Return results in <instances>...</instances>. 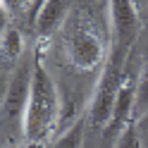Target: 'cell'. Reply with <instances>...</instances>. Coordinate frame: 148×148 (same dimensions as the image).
Returning a JSON list of instances; mask_svg holds the SVG:
<instances>
[{
	"label": "cell",
	"mask_w": 148,
	"mask_h": 148,
	"mask_svg": "<svg viewBox=\"0 0 148 148\" xmlns=\"http://www.w3.org/2000/svg\"><path fill=\"white\" fill-rule=\"evenodd\" d=\"M34 55H36V62H34L31 96H29V103H26L24 129H22L26 148H41L60 117L58 86H55L50 72L45 69V64L41 60V50H34Z\"/></svg>",
	"instance_id": "cell-1"
},
{
	"label": "cell",
	"mask_w": 148,
	"mask_h": 148,
	"mask_svg": "<svg viewBox=\"0 0 148 148\" xmlns=\"http://www.w3.org/2000/svg\"><path fill=\"white\" fill-rule=\"evenodd\" d=\"M143 112H148V62L138 72L136 81V96H134V119H138Z\"/></svg>",
	"instance_id": "cell-7"
},
{
	"label": "cell",
	"mask_w": 148,
	"mask_h": 148,
	"mask_svg": "<svg viewBox=\"0 0 148 148\" xmlns=\"http://www.w3.org/2000/svg\"><path fill=\"white\" fill-rule=\"evenodd\" d=\"M86 132H88V119H86V117H79L77 122L67 129V132L55 138L50 148H84Z\"/></svg>",
	"instance_id": "cell-5"
},
{
	"label": "cell",
	"mask_w": 148,
	"mask_h": 148,
	"mask_svg": "<svg viewBox=\"0 0 148 148\" xmlns=\"http://www.w3.org/2000/svg\"><path fill=\"white\" fill-rule=\"evenodd\" d=\"M72 5H74V0H45L38 14L31 22L36 36L38 38H50L55 31H60L67 14L72 12Z\"/></svg>",
	"instance_id": "cell-4"
},
{
	"label": "cell",
	"mask_w": 148,
	"mask_h": 148,
	"mask_svg": "<svg viewBox=\"0 0 148 148\" xmlns=\"http://www.w3.org/2000/svg\"><path fill=\"white\" fill-rule=\"evenodd\" d=\"M112 148H143L141 146V138H138V132H136V124L132 122L124 132H122V136L117 138V143L112 146Z\"/></svg>",
	"instance_id": "cell-8"
},
{
	"label": "cell",
	"mask_w": 148,
	"mask_h": 148,
	"mask_svg": "<svg viewBox=\"0 0 148 148\" xmlns=\"http://www.w3.org/2000/svg\"><path fill=\"white\" fill-rule=\"evenodd\" d=\"M136 124V132H138V138H141V146L148 148V112H143L138 119H134Z\"/></svg>",
	"instance_id": "cell-10"
},
{
	"label": "cell",
	"mask_w": 148,
	"mask_h": 148,
	"mask_svg": "<svg viewBox=\"0 0 148 148\" xmlns=\"http://www.w3.org/2000/svg\"><path fill=\"white\" fill-rule=\"evenodd\" d=\"M3 58L5 62H19L24 58V41L17 29H5L3 31Z\"/></svg>",
	"instance_id": "cell-6"
},
{
	"label": "cell",
	"mask_w": 148,
	"mask_h": 148,
	"mask_svg": "<svg viewBox=\"0 0 148 148\" xmlns=\"http://www.w3.org/2000/svg\"><path fill=\"white\" fill-rule=\"evenodd\" d=\"M64 53H67L69 64H74L77 69H84V72L103 67L108 60V50H105L103 41H100V36L86 22L69 24L67 36H64Z\"/></svg>",
	"instance_id": "cell-3"
},
{
	"label": "cell",
	"mask_w": 148,
	"mask_h": 148,
	"mask_svg": "<svg viewBox=\"0 0 148 148\" xmlns=\"http://www.w3.org/2000/svg\"><path fill=\"white\" fill-rule=\"evenodd\" d=\"M5 148H19V146H12V143H10V146H5Z\"/></svg>",
	"instance_id": "cell-12"
},
{
	"label": "cell",
	"mask_w": 148,
	"mask_h": 148,
	"mask_svg": "<svg viewBox=\"0 0 148 148\" xmlns=\"http://www.w3.org/2000/svg\"><path fill=\"white\" fill-rule=\"evenodd\" d=\"M132 3H134V5H136V7H138V3H141V0H132Z\"/></svg>",
	"instance_id": "cell-11"
},
{
	"label": "cell",
	"mask_w": 148,
	"mask_h": 148,
	"mask_svg": "<svg viewBox=\"0 0 148 148\" xmlns=\"http://www.w3.org/2000/svg\"><path fill=\"white\" fill-rule=\"evenodd\" d=\"M34 62H36L34 53L24 55L14 64L12 77L3 91V127L5 134L10 136L24 129V112H26V103L31 96V81H34Z\"/></svg>",
	"instance_id": "cell-2"
},
{
	"label": "cell",
	"mask_w": 148,
	"mask_h": 148,
	"mask_svg": "<svg viewBox=\"0 0 148 148\" xmlns=\"http://www.w3.org/2000/svg\"><path fill=\"white\" fill-rule=\"evenodd\" d=\"M31 3L34 0H3V10H5V14H19L26 7L31 10Z\"/></svg>",
	"instance_id": "cell-9"
}]
</instances>
